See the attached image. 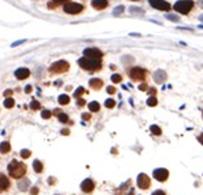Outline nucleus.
<instances>
[{"label":"nucleus","instance_id":"obj_1","mask_svg":"<svg viewBox=\"0 0 203 195\" xmlns=\"http://www.w3.org/2000/svg\"><path fill=\"white\" fill-rule=\"evenodd\" d=\"M7 169H8L10 176L14 177V179H21V177L25 175V172H26V166H25V165H23L22 162L15 161V159L8 164Z\"/></svg>","mask_w":203,"mask_h":195},{"label":"nucleus","instance_id":"obj_2","mask_svg":"<svg viewBox=\"0 0 203 195\" xmlns=\"http://www.w3.org/2000/svg\"><path fill=\"white\" fill-rule=\"evenodd\" d=\"M78 65L85 70H99L102 66V62L100 59H96V58L82 57L81 59H78Z\"/></svg>","mask_w":203,"mask_h":195},{"label":"nucleus","instance_id":"obj_3","mask_svg":"<svg viewBox=\"0 0 203 195\" xmlns=\"http://www.w3.org/2000/svg\"><path fill=\"white\" fill-rule=\"evenodd\" d=\"M192 7H193V2H191V0H181V2L176 3L173 8L180 14H188Z\"/></svg>","mask_w":203,"mask_h":195},{"label":"nucleus","instance_id":"obj_4","mask_svg":"<svg viewBox=\"0 0 203 195\" xmlns=\"http://www.w3.org/2000/svg\"><path fill=\"white\" fill-rule=\"evenodd\" d=\"M67 70H69V63L66 61H58L55 63H52L51 67H49L51 73H64Z\"/></svg>","mask_w":203,"mask_h":195},{"label":"nucleus","instance_id":"obj_5","mask_svg":"<svg viewBox=\"0 0 203 195\" xmlns=\"http://www.w3.org/2000/svg\"><path fill=\"white\" fill-rule=\"evenodd\" d=\"M63 10H64V13H67V14H80L82 10H84V6H81V4H78V3H73V2H69V3H66L64 4V7H63Z\"/></svg>","mask_w":203,"mask_h":195},{"label":"nucleus","instance_id":"obj_6","mask_svg":"<svg viewBox=\"0 0 203 195\" xmlns=\"http://www.w3.org/2000/svg\"><path fill=\"white\" fill-rule=\"evenodd\" d=\"M129 76L135 81H143L147 76V72L144 69H142V67H132L131 72H129Z\"/></svg>","mask_w":203,"mask_h":195},{"label":"nucleus","instance_id":"obj_7","mask_svg":"<svg viewBox=\"0 0 203 195\" xmlns=\"http://www.w3.org/2000/svg\"><path fill=\"white\" fill-rule=\"evenodd\" d=\"M150 4L152 6L157 10H162V11H169L170 10V4L165 0H150Z\"/></svg>","mask_w":203,"mask_h":195},{"label":"nucleus","instance_id":"obj_8","mask_svg":"<svg viewBox=\"0 0 203 195\" xmlns=\"http://www.w3.org/2000/svg\"><path fill=\"white\" fill-rule=\"evenodd\" d=\"M150 184H151V181H150V177L147 175L140 173V175L137 176V185H139V188H142V190H147V188L150 187Z\"/></svg>","mask_w":203,"mask_h":195},{"label":"nucleus","instance_id":"obj_9","mask_svg":"<svg viewBox=\"0 0 203 195\" xmlns=\"http://www.w3.org/2000/svg\"><path fill=\"white\" fill-rule=\"evenodd\" d=\"M84 57H88V58H96V59H100L103 57L102 51L98 48H87L84 51Z\"/></svg>","mask_w":203,"mask_h":195},{"label":"nucleus","instance_id":"obj_10","mask_svg":"<svg viewBox=\"0 0 203 195\" xmlns=\"http://www.w3.org/2000/svg\"><path fill=\"white\" fill-rule=\"evenodd\" d=\"M154 177L158 180V181H165V180L169 177V172L163 168H159V169H155L154 170Z\"/></svg>","mask_w":203,"mask_h":195},{"label":"nucleus","instance_id":"obj_11","mask_svg":"<svg viewBox=\"0 0 203 195\" xmlns=\"http://www.w3.org/2000/svg\"><path fill=\"white\" fill-rule=\"evenodd\" d=\"M93 188H95V183H93L91 179H87L81 183V190L84 191V193H87V194L92 193Z\"/></svg>","mask_w":203,"mask_h":195},{"label":"nucleus","instance_id":"obj_12","mask_svg":"<svg viewBox=\"0 0 203 195\" xmlns=\"http://www.w3.org/2000/svg\"><path fill=\"white\" fill-rule=\"evenodd\" d=\"M29 74H30V72H29V69H26V67H21V69L15 70V77L18 80H25L29 77Z\"/></svg>","mask_w":203,"mask_h":195},{"label":"nucleus","instance_id":"obj_13","mask_svg":"<svg viewBox=\"0 0 203 195\" xmlns=\"http://www.w3.org/2000/svg\"><path fill=\"white\" fill-rule=\"evenodd\" d=\"M108 6V2L107 0H93L92 2V7L96 8V10H103Z\"/></svg>","mask_w":203,"mask_h":195},{"label":"nucleus","instance_id":"obj_14","mask_svg":"<svg viewBox=\"0 0 203 195\" xmlns=\"http://www.w3.org/2000/svg\"><path fill=\"white\" fill-rule=\"evenodd\" d=\"M10 187V180L4 175H0V191H4Z\"/></svg>","mask_w":203,"mask_h":195},{"label":"nucleus","instance_id":"obj_15","mask_svg":"<svg viewBox=\"0 0 203 195\" xmlns=\"http://www.w3.org/2000/svg\"><path fill=\"white\" fill-rule=\"evenodd\" d=\"M154 78L157 82H163L165 78H166V73H165L163 70H157L154 74Z\"/></svg>","mask_w":203,"mask_h":195},{"label":"nucleus","instance_id":"obj_16","mask_svg":"<svg viewBox=\"0 0 203 195\" xmlns=\"http://www.w3.org/2000/svg\"><path fill=\"white\" fill-rule=\"evenodd\" d=\"M89 85L93 88V90H99V88H102L103 82H102V80H99V78H92L89 81Z\"/></svg>","mask_w":203,"mask_h":195},{"label":"nucleus","instance_id":"obj_17","mask_svg":"<svg viewBox=\"0 0 203 195\" xmlns=\"http://www.w3.org/2000/svg\"><path fill=\"white\" fill-rule=\"evenodd\" d=\"M10 149H11V144L8 143V141H3V143H0V153L7 154V153L10 151Z\"/></svg>","mask_w":203,"mask_h":195},{"label":"nucleus","instance_id":"obj_18","mask_svg":"<svg viewBox=\"0 0 203 195\" xmlns=\"http://www.w3.org/2000/svg\"><path fill=\"white\" fill-rule=\"evenodd\" d=\"M18 187H19L21 191H26V190H28V187H29V180L28 179H23L22 181H19Z\"/></svg>","mask_w":203,"mask_h":195},{"label":"nucleus","instance_id":"obj_19","mask_svg":"<svg viewBox=\"0 0 203 195\" xmlns=\"http://www.w3.org/2000/svg\"><path fill=\"white\" fill-rule=\"evenodd\" d=\"M33 169H34V172L41 173L43 172V164H41L40 161H34L33 162Z\"/></svg>","mask_w":203,"mask_h":195},{"label":"nucleus","instance_id":"obj_20","mask_svg":"<svg viewBox=\"0 0 203 195\" xmlns=\"http://www.w3.org/2000/svg\"><path fill=\"white\" fill-rule=\"evenodd\" d=\"M88 107H89L91 111H99L100 110V105H99L98 102H91L89 105H88Z\"/></svg>","mask_w":203,"mask_h":195},{"label":"nucleus","instance_id":"obj_21","mask_svg":"<svg viewBox=\"0 0 203 195\" xmlns=\"http://www.w3.org/2000/svg\"><path fill=\"white\" fill-rule=\"evenodd\" d=\"M14 105H15V102H14L13 97H7V99L4 100V107L11 109V107H14Z\"/></svg>","mask_w":203,"mask_h":195},{"label":"nucleus","instance_id":"obj_22","mask_svg":"<svg viewBox=\"0 0 203 195\" xmlns=\"http://www.w3.org/2000/svg\"><path fill=\"white\" fill-rule=\"evenodd\" d=\"M69 100H70V97L67 96V95H61L59 97H58V102H59L61 105H67V103H69Z\"/></svg>","mask_w":203,"mask_h":195},{"label":"nucleus","instance_id":"obj_23","mask_svg":"<svg viewBox=\"0 0 203 195\" xmlns=\"http://www.w3.org/2000/svg\"><path fill=\"white\" fill-rule=\"evenodd\" d=\"M58 120H59L62 124H66L67 121H69V117H67L64 113H62V111H61V113L58 114Z\"/></svg>","mask_w":203,"mask_h":195},{"label":"nucleus","instance_id":"obj_24","mask_svg":"<svg viewBox=\"0 0 203 195\" xmlns=\"http://www.w3.org/2000/svg\"><path fill=\"white\" fill-rule=\"evenodd\" d=\"M150 129H151V132H152L154 135H157V136H159V135L162 133L161 128H159V126H157V125H151V128H150Z\"/></svg>","mask_w":203,"mask_h":195},{"label":"nucleus","instance_id":"obj_25","mask_svg":"<svg viewBox=\"0 0 203 195\" xmlns=\"http://www.w3.org/2000/svg\"><path fill=\"white\" fill-rule=\"evenodd\" d=\"M157 97L155 96H151V97H148V100H147V105L148 106H151V107H154V106H157Z\"/></svg>","mask_w":203,"mask_h":195},{"label":"nucleus","instance_id":"obj_26","mask_svg":"<svg viewBox=\"0 0 203 195\" xmlns=\"http://www.w3.org/2000/svg\"><path fill=\"white\" fill-rule=\"evenodd\" d=\"M63 2H67V0H52V3H49V4H48V7H49V8L57 7V6L62 4V3H63Z\"/></svg>","mask_w":203,"mask_h":195},{"label":"nucleus","instance_id":"obj_27","mask_svg":"<svg viewBox=\"0 0 203 195\" xmlns=\"http://www.w3.org/2000/svg\"><path fill=\"white\" fill-rule=\"evenodd\" d=\"M104 106L107 109H113L114 106H115V100H113V99H107L106 100V103H104Z\"/></svg>","mask_w":203,"mask_h":195},{"label":"nucleus","instance_id":"obj_28","mask_svg":"<svg viewBox=\"0 0 203 195\" xmlns=\"http://www.w3.org/2000/svg\"><path fill=\"white\" fill-rule=\"evenodd\" d=\"M123 10H125V7H123V6H118L117 8H114V15H119V14H121Z\"/></svg>","mask_w":203,"mask_h":195},{"label":"nucleus","instance_id":"obj_29","mask_svg":"<svg viewBox=\"0 0 203 195\" xmlns=\"http://www.w3.org/2000/svg\"><path fill=\"white\" fill-rule=\"evenodd\" d=\"M30 109H33V110H39V109H40V103L37 102V100H33V102L30 103Z\"/></svg>","mask_w":203,"mask_h":195},{"label":"nucleus","instance_id":"obj_30","mask_svg":"<svg viewBox=\"0 0 203 195\" xmlns=\"http://www.w3.org/2000/svg\"><path fill=\"white\" fill-rule=\"evenodd\" d=\"M21 157H22V158H29V157H30V151H29V150H22V151H21Z\"/></svg>","mask_w":203,"mask_h":195},{"label":"nucleus","instance_id":"obj_31","mask_svg":"<svg viewBox=\"0 0 203 195\" xmlns=\"http://www.w3.org/2000/svg\"><path fill=\"white\" fill-rule=\"evenodd\" d=\"M82 94H84V88L80 87V88H77V91L74 92V96H76V97H80Z\"/></svg>","mask_w":203,"mask_h":195},{"label":"nucleus","instance_id":"obj_32","mask_svg":"<svg viewBox=\"0 0 203 195\" xmlns=\"http://www.w3.org/2000/svg\"><path fill=\"white\" fill-rule=\"evenodd\" d=\"M111 80H113V82H121V76H119V74H114L113 77H111Z\"/></svg>","mask_w":203,"mask_h":195},{"label":"nucleus","instance_id":"obj_33","mask_svg":"<svg viewBox=\"0 0 203 195\" xmlns=\"http://www.w3.org/2000/svg\"><path fill=\"white\" fill-rule=\"evenodd\" d=\"M41 117H43V118H49V117H51V111L44 110L43 113H41Z\"/></svg>","mask_w":203,"mask_h":195},{"label":"nucleus","instance_id":"obj_34","mask_svg":"<svg viewBox=\"0 0 203 195\" xmlns=\"http://www.w3.org/2000/svg\"><path fill=\"white\" fill-rule=\"evenodd\" d=\"M166 18H167V19H172V21H176V22H177V21H178L177 17H176V15H172V14H167V15H166Z\"/></svg>","mask_w":203,"mask_h":195},{"label":"nucleus","instance_id":"obj_35","mask_svg":"<svg viewBox=\"0 0 203 195\" xmlns=\"http://www.w3.org/2000/svg\"><path fill=\"white\" fill-rule=\"evenodd\" d=\"M22 43H25V40H19V41H15V43H13L11 44V47H17L18 44H22Z\"/></svg>","mask_w":203,"mask_h":195},{"label":"nucleus","instance_id":"obj_36","mask_svg":"<svg viewBox=\"0 0 203 195\" xmlns=\"http://www.w3.org/2000/svg\"><path fill=\"white\" fill-rule=\"evenodd\" d=\"M25 92L26 94H30L32 92V87H30V85H26V87H25Z\"/></svg>","mask_w":203,"mask_h":195},{"label":"nucleus","instance_id":"obj_37","mask_svg":"<svg viewBox=\"0 0 203 195\" xmlns=\"http://www.w3.org/2000/svg\"><path fill=\"white\" fill-rule=\"evenodd\" d=\"M107 92L108 94H114V92H115V88H114V87H108L107 88Z\"/></svg>","mask_w":203,"mask_h":195},{"label":"nucleus","instance_id":"obj_38","mask_svg":"<svg viewBox=\"0 0 203 195\" xmlns=\"http://www.w3.org/2000/svg\"><path fill=\"white\" fill-rule=\"evenodd\" d=\"M152 195H166V194H165L163 191H159V190H158V191H155V193H152Z\"/></svg>","mask_w":203,"mask_h":195},{"label":"nucleus","instance_id":"obj_39","mask_svg":"<svg viewBox=\"0 0 203 195\" xmlns=\"http://www.w3.org/2000/svg\"><path fill=\"white\" fill-rule=\"evenodd\" d=\"M32 195H37V193H39V190H37V187H33V190L30 191Z\"/></svg>","mask_w":203,"mask_h":195},{"label":"nucleus","instance_id":"obj_40","mask_svg":"<svg viewBox=\"0 0 203 195\" xmlns=\"http://www.w3.org/2000/svg\"><path fill=\"white\" fill-rule=\"evenodd\" d=\"M11 94H13V91H10V90H7V91H6V92H4V96H10V95H11Z\"/></svg>","mask_w":203,"mask_h":195},{"label":"nucleus","instance_id":"obj_41","mask_svg":"<svg viewBox=\"0 0 203 195\" xmlns=\"http://www.w3.org/2000/svg\"><path fill=\"white\" fill-rule=\"evenodd\" d=\"M198 140H199V143L203 144V133L201 135V136H198Z\"/></svg>","mask_w":203,"mask_h":195},{"label":"nucleus","instance_id":"obj_42","mask_svg":"<svg viewBox=\"0 0 203 195\" xmlns=\"http://www.w3.org/2000/svg\"><path fill=\"white\" fill-rule=\"evenodd\" d=\"M155 92H157L155 88H150V94H151V95H155Z\"/></svg>","mask_w":203,"mask_h":195},{"label":"nucleus","instance_id":"obj_43","mask_svg":"<svg viewBox=\"0 0 203 195\" xmlns=\"http://www.w3.org/2000/svg\"><path fill=\"white\" fill-rule=\"evenodd\" d=\"M85 105V102L82 99H78V106H84Z\"/></svg>","mask_w":203,"mask_h":195},{"label":"nucleus","instance_id":"obj_44","mask_svg":"<svg viewBox=\"0 0 203 195\" xmlns=\"http://www.w3.org/2000/svg\"><path fill=\"white\" fill-rule=\"evenodd\" d=\"M82 118L84 120H89V114H82Z\"/></svg>","mask_w":203,"mask_h":195},{"label":"nucleus","instance_id":"obj_45","mask_svg":"<svg viewBox=\"0 0 203 195\" xmlns=\"http://www.w3.org/2000/svg\"><path fill=\"white\" fill-rule=\"evenodd\" d=\"M62 135H69V131H67V129H63V131H62Z\"/></svg>","mask_w":203,"mask_h":195},{"label":"nucleus","instance_id":"obj_46","mask_svg":"<svg viewBox=\"0 0 203 195\" xmlns=\"http://www.w3.org/2000/svg\"><path fill=\"white\" fill-rule=\"evenodd\" d=\"M198 3H199V6L203 8V0H198Z\"/></svg>","mask_w":203,"mask_h":195},{"label":"nucleus","instance_id":"obj_47","mask_svg":"<svg viewBox=\"0 0 203 195\" xmlns=\"http://www.w3.org/2000/svg\"><path fill=\"white\" fill-rule=\"evenodd\" d=\"M146 88H147V87H146V85H144V84H143V85H140V90H142V91H144V90H146Z\"/></svg>","mask_w":203,"mask_h":195},{"label":"nucleus","instance_id":"obj_48","mask_svg":"<svg viewBox=\"0 0 203 195\" xmlns=\"http://www.w3.org/2000/svg\"><path fill=\"white\" fill-rule=\"evenodd\" d=\"M199 19H201L202 22H203V15H201V17H199Z\"/></svg>","mask_w":203,"mask_h":195}]
</instances>
